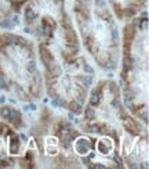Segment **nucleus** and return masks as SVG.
Wrapping results in <instances>:
<instances>
[{"instance_id":"nucleus-9","label":"nucleus","mask_w":149,"mask_h":169,"mask_svg":"<svg viewBox=\"0 0 149 169\" xmlns=\"http://www.w3.org/2000/svg\"><path fill=\"white\" fill-rule=\"evenodd\" d=\"M110 10L120 21H130L141 14L146 0H108Z\"/></svg>"},{"instance_id":"nucleus-5","label":"nucleus","mask_w":149,"mask_h":169,"mask_svg":"<svg viewBox=\"0 0 149 169\" xmlns=\"http://www.w3.org/2000/svg\"><path fill=\"white\" fill-rule=\"evenodd\" d=\"M73 15L87 53L101 68L115 70L120 61L122 38L106 0H74Z\"/></svg>"},{"instance_id":"nucleus-3","label":"nucleus","mask_w":149,"mask_h":169,"mask_svg":"<svg viewBox=\"0 0 149 169\" xmlns=\"http://www.w3.org/2000/svg\"><path fill=\"white\" fill-rule=\"evenodd\" d=\"M0 89L21 101L42 97L44 82L35 45L21 35H0Z\"/></svg>"},{"instance_id":"nucleus-6","label":"nucleus","mask_w":149,"mask_h":169,"mask_svg":"<svg viewBox=\"0 0 149 169\" xmlns=\"http://www.w3.org/2000/svg\"><path fill=\"white\" fill-rule=\"evenodd\" d=\"M24 22L37 40V49L57 54H80V40L64 0H29Z\"/></svg>"},{"instance_id":"nucleus-8","label":"nucleus","mask_w":149,"mask_h":169,"mask_svg":"<svg viewBox=\"0 0 149 169\" xmlns=\"http://www.w3.org/2000/svg\"><path fill=\"white\" fill-rule=\"evenodd\" d=\"M33 137L24 142L14 126L0 121V168H32L39 162Z\"/></svg>"},{"instance_id":"nucleus-7","label":"nucleus","mask_w":149,"mask_h":169,"mask_svg":"<svg viewBox=\"0 0 149 169\" xmlns=\"http://www.w3.org/2000/svg\"><path fill=\"white\" fill-rule=\"evenodd\" d=\"M72 151L79 162L88 168H123L117 144L112 137L78 132Z\"/></svg>"},{"instance_id":"nucleus-1","label":"nucleus","mask_w":149,"mask_h":169,"mask_svg":"<svg viewBox=\"0 0 149 169\" xmlns=\"http://www.w3.org/2000/svg\"><path fill=\"white\" fill-rule=\"evenodd\" d=\"M81 112V132L112 137L126 166L148 168L146 125L142 126L126 108L116 82L99 81L88 92Z\"/></svg>"},{"instance_id":"nucleus-4","label":"nucleus","mask_w":149,"mask_h":169,"mask_svg":"<svg viewBox=\"0 0 149 169\" xmlns=\"http://www.w3.org/2000/svg\"><path fill=\"white\" fill-rule=\"evenodd\" d=\"M43 67V82L55 104L81 114L94 79V70L86 57L53 54L37 49Z\"/></svg>"},{"instance_id":"nucleus-11","label":"nucleus","mask_w":149,"mask_h":169,"mask_svg":"<svg viewBox=\"0 0 149 169\" xmlns=\"http://www.w3.org/2000/svg\"><path fill=\"white\" fill-rule=\"evenodd\" d=\"M0 121L7 122L11 126H14L15 129H19L22 126V124H24L22 114L15 107H11V106L0 107Z\"/></svg>"},{"instance_id":"nucleus-10","label":"nucleus","mask_w":149,"mask_h":169,"mask_svg":"<svg viewBox=\"0 0 149 169\" xmlns=\"http://www.w3.org/2000/svg\"><path fill=\"white\" fill-rule=\"evenodd\" d=\"M29 0H0V21L11 18L24 9Z\"/></svg>"},{"instance_id":"nucleus-2","label":"nucleus","mask_w":149,"mask_h":169,"mask_svg":"<svg viewBox=\"0 0 149 169\" xmlns=\"http://www.w3.org/2000/svg\"><path fill=\"white\" fill-rule=\"evenodd\" d=\"M120 46V82L126 108L141 122L148 124V15L138 14L124 27Z\"/></svg>"}]
</instances>
